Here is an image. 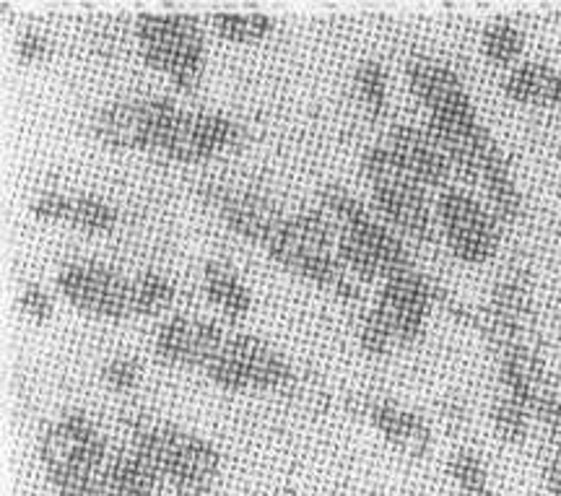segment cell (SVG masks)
Here are the masks:
<instances>
[{
  "mask_svg": "<svg viewBox=\"0 0 561 496\" xmlns=\"http://www.w3.org/2000/svg\"><path fill=\"white\" fill-rule=\"evenodd\" d=\"M128 442L161 481V488L180 496H206L221 473V455L208 439L146 414L123 416Z\"/></svg>",
  "mask_w": 561,
  "mask_h": 496,
  "instance_id": "obj_1",
  "label": "cell"
},
{
  "mask_svg": "<svg viewBox=\"0 0 561 496\" xmlns=\"http://www.w3.org/2000/svg\"><path fill=\"white\" fill-rule=\"evenodd\" d=\"M37 450L55 496H107L104 468L112 447L87 414L70 411L45 426Z\"/></svg>",
  "mask_w": 561,
  "mask_h": 496,
  "instance_id": "obj_2",
  "label": "cell"
},
{
  "mask_svg": "<svg viewBox=\"0 0 561 496\" xmlns=\"http://www.w3.org/2000/svg\"><path fill=\"white\" fill-rule=\"evenodd\" d=\"M362 172L371 187V206L392 232L421 247H432L439 240L437 214L432 211L426 191L403 170L388 143L367 146Z\"/></svg>",
  "mask_w": 561,
  "mask_h": 496,
  "instance_id": "obj_3",
  "label": "cell"
},
{
  "mask_svg": "<svg viewBox=\"0 0 561 496\" xmlns=\"http://www.w3.org/2000/svg\"><path fill=\"white\" fill-rule=\"evenodd\" d=\"M146 66L170 76L174 89L195 92L206 68V37L198 19L187 13H140L133 24Z\"/></svg>",
  "mask_w": 561,
  "mask_h": 496,
  "instance_id": "obj_4",
  "label": "cell"
},
{
  "mask_svg": "<svg viewBox=\"0 0 561 496\" xmlns=\"http://www.w3.org/2000/svg\"><path fill=\"white\" fill-rule=\"evenodd\" d=\"M206 374L214 385L229 390V393L289 390L297 382L289 361L271 344L248 333H229L219 354L206 367Z\"/></svg>",
  "mask_w": 561,
  "mask_h": 496,
  "instance_id": "obj_5",
  "label": "cell"
},
{
  "mask_svg": "<svg viewBox=\"0 0 561 496\" xmlns=\"http://www.w3.org/2000/svg\"><path fill=\"white\" fill-rule=\"evenodd\" d=\"M240 143L242 128L231 117L180 107L153 138L149 157L172 164H201L219 153L234 151Z\"/></svg>",
  "mask_w": 561,
  "mask_h": 496,
  "instance_id": "obj_6",
  "label": "cell"
},
{
  "mask_svg": "<svg viewBox=\"0 0 561 496\" xmlns=\"http://www.w3.org/2000/svg\"><path fill=\"white\" fill-rule=\"evenodd\" d=\"M434 214H437L442 240L460 263L483 265L496 255L502 223L486 203H481L466 187L453 185L437 193Z\"/></svg>",
  "mask_w": 561,
  "mask_h": 496,
  "instance_id": "obj_7",
  "label": "cell"
},
{
  "mask_svg": "<svg viewBox=\"0 0 561 496\" xmlns=\"http://www.w3.org/2000/svg\"><path fill=\"white\" fill-rule=\"evenodd\" d=\"M58 289L76 310L100 320H128L133 312V278L100 261L62 265Z\"/></svg>",
  "mask_w": 561,
  "mask_h": 496,
  "instance_id": "obj_8",
  "label": "cell"
},
{
  "mask_svg": "<svg viewBox=\"0 0 561 496\" xmlns=\"http://www.w3.org/2000/svg\"><path fill=\"white\" fill-rule=\"evenodd\" d=\"M437 289L439 286L421 274L419 265L377 286L369 310L388 327L396 348L421 338L432 304H437Z\"/></svg>",
  "mask_w": 561,
  "mask_h": 496,
  "instance_id": "obj_9",
  "label": "cell"
},
{
  "mask_svg": "<svg viewBox=\"0 0 561 496\" xmlns=\"http://www.w3.org/2000/svg\"><path fill=\"white\" fill-rule=\"evenodd\" d=\"M178 109L180 104L167 96L117 100L91 117V132L107 149L149 153L153 138Z\"/></svg>",
  "mask_w": 561,
  "mask_h": 496,
  "instance_id": "obj_10",
  "label": "cell"
},
{
  "mask_svg": "<svg viewBox=\"0 0 561 496\" xmlns=\"http://www.w3.org/2000/svg\"><path fill=\"white\" fill-rule=\"evenodd\" d=\"M201 200L203 206L214 208L221 216L231 232H237L255 244H263V247L273 240V234L278 232L280 221L286 216L261 193L219 183L203 185Z\"/></svg>",
  "mask_w": 561,
  "mask_h": 496,
  "instance_id": "obj_11",
  "label": "cell"
},
{
  "mask_svg": "<svg viewBox=\"0 0 561 496\" xmlns=\"http://www.w3.org/2000/svg\"><path fill=\"white\" fill-rule=\"evenodd\" d=\"M227 331L214 320L195 318V314H170L153 335V354L170 367H201L210 365Z\"/></svg>",
  "mask_w": 561,
  "mask_h": 496,
  "instance_id": "obj_12",
  "label": "cell"
},
{
  "mask_svg": "<svg viewBox=\"0 0 561 496\" xmlns=\"http://www.w3.org/2000/svg\"><path fill=\"white\" fill-rule=\"evenodd\" d=\"M405 79L413 96L426 109V117L476 115L473 100L462 86L460 76L442 60H434L430 55H413L405 66Z\"/></svg>",
  "mask_w": 561,
  "mask_h": 496,
  "instance_id": "obj_13",
  "label": "cell"
},
{
  "mask_svg": "<svg viewBox=\"0 0 561 496\" xmlns=\"http://www.w3.org/2000/svg\"><path fill=\"white\" fill-rule=\"evenodd\" d=\"M385 143L390 146V151L396 153V159L401 162L403 170L409 172L424 191L442 193L447 191V187H453L455 174L450 170V162H447L445 153L439 151V146L432 141L426 128L398 123L388 130Z\"/></svg>",
  "mask_w": 561,
  "mask_h": 496,
  "instance_id": "obj_14",
  "label": "cell"
},
{
  "mask_svg": "<svg viewBox=\"0 0 561 496\" xmlns=\"http://www.w3.org/2000/svg\"><path fill=\"white\" fill-rule=\"evenodd\" d=\"M369 422L388 442L409 458H424L432 447V429L419 414L401 405L377 401L369 411Z\"/></svg>",
  "mask_w": 561,
  "mask_h": 496,
  "instance_id": "obj_15",
  "label": "cell"
},
{
  "mask_svg": "<svg viewBox=\"0 0 561 496\" xmlns=\"http://www.w3.org/2000/svg\"><path fill=\"white\" fill-rule=\"evenodd\" d=\"M504 94L517 104L561 109V73L538 60H525L507 73L502 83Z\"/></svg>",
  "mask_w": 561,
  "mask_h": 496,
  "instance_id": "obj_16",
  "label": "cell"
},
{
  "mask_svg": "<svg viewBox=\"0 0 561 496\" xmlns=\"http://www.w3.org/2000/svg\"><path fill=\"white\" fill-rule=\"evenodd\" d=\"M203 295H206L208 304L229 323H240L250 314L252 297L248 286L227 263H206V268H203Z\"/></svg>",
  "mask_w": 561,
  "mask_h": 496,
  "instance_id": "obj_17",
  "label": "cell"
},
{
  "mask_svg": "<svg viewBox=\"0 0 561 496\" xmlns=\"http://www.w3.org/2000/svg\"><path fill=\"white\" fill-rule=\"evenodd\" d=\"M178 302V289L170 278L157 270H144L133 276V312L136 318H153V314L170 312Z\"/></svg>",
  "mask_w": 561,
  "mask_h": 496,
  "instance_id": "obj_18",
  "label": "cell"
},
{
  "mask_svg": "<svg viewBox=\"0 0 561 496\" xmlns=\"http://www.w3.org/2000/svg\"><path fill=\"white\" fill-rule=\"evenodd\" d=\"M525 47L523 32L512 21H494L481 34V53L491 66L496 68H515L520 66V55Z\"/></svg>",
  "mask_w": 561,
  "mask_h": 496,
  "instance_id": "obj_19",
  "label": "cell"
},
{
  "mask_svg": "<svg viewBox=\"0 0 561 496\" xmlns=\"http://www.w3.org/2000/svg\"><path fill=\"white\" fill-rule=\"evenodd\" d=\"M354 94L369 120H382L388 109V76L377 60H362L354 71Z\"/></svg>",
  "mask_w": 561,
  "mask_h": 496,
  "instance_id": "obj_20",
  "label": "cell"
},
{
  "mask_svg": "<svg viewBox=\"0 0 561 496\" xmlns=\"http://www.w3.org/2000/svg\"><path fill=\"white\" fill-rule=\"evenodd\" d=\"M210 30L227 42L250 45V42H261L268 37L273 32V19L257 11H224L210 16Z\"/></svg>",
  "mask_w": 561,
  "mask_h": 496,
  "instance_id": "obj_21",
  "label": "cell"
},
{
  "mask_svg": "<svg viewBox=\"0 0 561 496\" xmlns=\"http://www.w3.org/2000/svg\"><path fill=\"white\" fill-rule=\"evenodd\" d=\"M68 223L87 234H107L117 227V208L96 195H73Z\"/></svg>",
  "mask_w": 561,
  "mask_h": 496,
  "instance_id": "obj_22",
  "label": "cell"
},
{
  "mask_svg": "<svg viewBox=\"0 0 561 496\" xmlns=\"http://www.w3.org/2000/svg\"><path fill=\"white\" fill-rule=\"evenodd\" d=\"M530 411L523 403H517L515 397L500 395L491 405V424H494L496 437L504 439L507 445H520L528 437L530 426Z\"/></svg>",
  "mask_w": 561,
  "mask_h": 496,
  "instance_id": "obj_23",
  "label": "cell"
},
{
  "mask_svg": "<svg viewBox=\"0 0 561 496\" xmlns=\"http://www.w3.org/2000/svg\"><path fill=\"white\" fill-rule=\"evenodd\" d=\"M102 382L115 393H130L140 382V365L133 356H117L104 365Z\"/></svg>",
  "mask_w": 561,
  "mask_h": 496,
  "instance_id": "obj_24",
  "label": "cell"
},
{
  "mask_svg": "<svg viewBox=\"0 0 561 496\" xmlns=\"http://www.w3.org/2000/svg\"><path fill=\"white\" fill-rule=\"evenodd\" d=\"M70 198H73V195L55 193V191H47V193L37 195V198L32 200V214H34V219H39V221H55V223H68Z\"/></svg>",
  "mask_w": 561,
  "mask_h": 496,
  "instance_id": "obj_25",
  "label": "cell"
},
{
  "mask_svg": "<svg viewBox=\"0 0 561 496\" xmlns=\"http://www.w3.org/2000/svg\"><path fill=\"white\" fill-rule=\"evenodd\" d=\"M19 307L26 318L34 320V323H45V320H50V314H53V297L47 295L42 286L30 284L21 289Z\"/></svg>",
  "mask_w": 561,
  "mask_h": 496,
  "instance_id": "obj_26",
  "label": "cell"
},
{
  "mask_svg": "<svg viewBox=\"0 0 561 496\" xmlns=\"http://www.w3.org/2000/svg\"><path fill=\"white\" fill-rule=\"evenodd\" d=\"M16 53L24 62H39L53 53L50 39L39 32H24L16 42Z\"/></svg>",
  "mask_w": 561,
  "mask_h": 496,
  "instance_id": "obj_27",
  "label": "cell"
},
{
  "mask_svg": "<svg viewBox=\"0 0 561 496\" xmlns=\"http://www.w3.org/2000/svg\"><path fill=\"white\" fill-rule=\"evenodd\" d=\"M543 481L551 496H561V455L553 447L543 455Z\"/></svg>",
  "mask_w": 561,
  "mask_h": 496,
  "instance_id": "obj_28",
  "label": "cell"
},
{
  "mask_svg": "<svg viewBox=\"0 0 561 496\" xmlns=\"http://www.w3.org/2000/svg\"><path fill=\"white\" fill-rule=\"evenodd\" d=\"M273 496H294V494L291 492H276Z\"/></svg>",
  "mask_w": 561,
  "mask_h": 496,
  "instance_id": "obj_29",
  "label": "cell"
},
{
  "mask_svg": "<svg viewBox=\"0 0 561 496\" xmlns=\"http://www.w3.org/2000/svg\"><path fill=\"white\" fill-rule=\"evenodd\" d=\"M559 327H561V310H559Z\"/></svg>",
  "mask_w": 561,
  "mask_h": 496,
  "instance_id": "obj_30",
  "label": "cell"
}]
</instances>
